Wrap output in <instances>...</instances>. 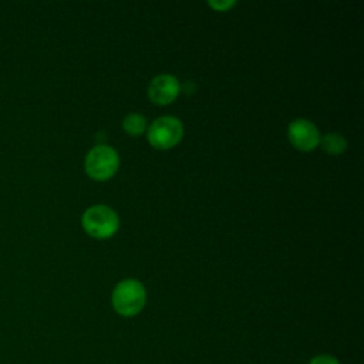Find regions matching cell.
<instances>
[{
  "label": "cell",
  "mask_w": 364,
  "mask_h": 364,
  "mask_svg": "<svg viewBox=\"0 0 364 364\" xmlns=\"http://www.w3.org/2000/svg\"><path fill=\"white\" fill-rule=\"evenodd\" d=\"M82 226L90 236L105 239L118 230L119 220L114 209L105 205H95L84 212Z\"/></svg>",
  "instance_id": "7a4b0ae2"
},
{
  "label": "cell",
  "mask_w": 364,
  "mask_h": 364,
  "mask_svg": "<svg viewBox=\"0 0 364 364\" xmlns=\"http://www.w3.org/2000/svg\"><path fill=\"white\" fill-rule=\"evenodd\" d=\"M122 128L129 134V135H139L145 131L146 128V119L136 112L128 114L124 121H122Z\"/></svg>",
  "instance_id": "ba28073f"
},
{
  "label": "cell",
  "mask_w": 364,
  "mask_h": 364,
  "mask_svg": "<svg viewBox=\"0 0 364 364\" xmlns=\"http://www.w3.org/2000/svg\"><path fill=\"white\" fill-rule=\"evenodd\" d=\"M111 300L115 311L121 316H135L146 301V291L141 282L127 279L115 286Z\"/></svg>",
  "instance_id": "6da1fadb"
},
{
  "label": "cell",
  "mask_w": 364,
  "mask_h": 364,
  "mask_svg": "<svg viewBox=\"0 0 364 364\" xmlns=\"http://www.w3.org/2000/svg\"><path fill=\"white\" fill-rule=\"evenodd\" d=\"M287 135L293 146L300 151H313L320 142V132L317 127L304 118L291 121L287 128Z\"/></svg>",
  "instance_id": "5b68a950"
},
{
  "label": "cell",
  "mask_w": 364,
  "mask_h": 364,
  "mask_svg": "<svg viewBox=\"0 0 364 364\" xmlns=\"http://www.w3.org/2000/svg\"><path fill=\"white\" fill-rule=\"evenodd\" d=\"M179 88L181 85L176 77L171 74H161L152 78L148 87V95L152 100V102L165 105L176 98V95L179 94Z\"/></svg>",
  "instance_id": "8992f818"
},
{
  "label": "cell",
  "mask_w": 364,
  "mask_h": 364,
  "mask_svg": "<svg viewBox=\"0 0 364 364\" xmlns=\"http://www.w3.org/2000/svg\"><path fill=\"white\" fill-rule=\"evenodd\" d=\"M183 135V125L175 117H161L148 128V141L158 149H168L176 145Z\"/></svg>",
  "instance_id": "277c9868"
},
{
  "label": "cell",
  "mask_w": 364,
  "mask_h": 364,
  "mask_svg": "<svg viewBox=\"0 0 364 364\" xmlns=\"http://www.w3.org/2000/svg\"><path fill=\"white\" fill-rule=\"evenodd\" d=\"M321 148L328 154H341L347 148V141L341 134L328 132L323 138H320Z\"/></svg>",
  "instance_id": "52a82bcc"
},
{
  "label": "cell",
  "mask_w": 364,
  "mask_h": 364,
  "mask_svg": "<svg viewBox=\"0 0 364 364\" xmlns=\"http://www.w3.org/2000/svg\"><path fill=\"white\" fill-rule=\"evenodd\" d=\"M209 6L213 7L215 10L223 11V10H228V9H230L232 6H235V1H233V0H226V1H209Z\"/></svg>",
  "instance_id": "30bf717a"
},
{
  "label": "cell",
  "mask_w": 364,
  "mask_h": 364,
  "mask_svg": "<svg viewBox=\"0 0 364 364\" xmlns=\"http://www.w3.org/2000/svg\"><path fill=\"white\" fill-rule=\"evenodd\" d=\"M309 364H340L337 358H334L333 355H316L310 360Z\"/></svg>",
  "instance_id": "9c48e42d"
},
{
  "label": "cell",
  "mask_w": 364,
  "mask_h": 364,
  "mask_svg": "<svg viewBox=\"0 0 364 364\" xmlns=\"http://www.w3.org/2000/svg\"><path fill=\"white\" fill-rule=\"evenodd\" d=\"M118 164L117 151L108 145H97L85 156L87 173L98 181L111 178L117 172Z\"/></svg>",
  "instance_id": "3957f363"
}]
</instances>
